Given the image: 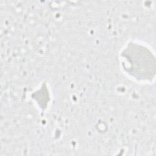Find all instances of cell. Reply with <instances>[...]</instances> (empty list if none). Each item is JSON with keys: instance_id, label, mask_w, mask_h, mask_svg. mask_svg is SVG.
Here are the masks:
<instances>
[{"instance_id": "1", "label": "cell", "mask_w": 156, "mask_h": 156, "mask_svg": "<svg viewBox=\"0 0 156 156\" xmlns=\"http://www.w3.org/2000/svg\"><path fill=\"white\" fill-rule=\"evenodd\" d=\"M122 68L133 79L151 82L155 76V57L151 49L137 42L128 43L120 53Z\"/></svg>"}]
</instances>
